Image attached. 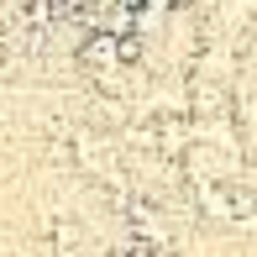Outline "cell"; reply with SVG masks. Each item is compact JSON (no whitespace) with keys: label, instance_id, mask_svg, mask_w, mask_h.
I'll return each mask as SVG.
<instances>
[{"label":"cell","instance_id":"cell-1","mask_svg":"<svg viewBox=\"0 0 257 257\" xmlns=\"http://www.w3.org/2000/svg\"><path fill=\"white\" fill-rule=\"evenodd\" d=\"M132 257H153V252H132Z\"/></svg>","mask_w":257,"mask_h":257}]
</instances>
